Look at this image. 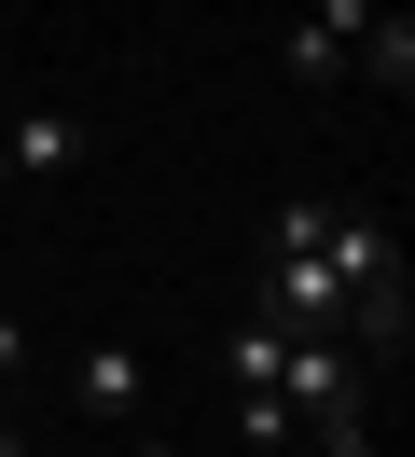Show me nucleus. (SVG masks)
<instances>
[{"label":"nucleus","instance_id":"nucleus-1","mask_svg":"<svg viewBox=\"0 0 415 457\" xmlns=\"http://www.w3.org/2000/svg\"><path fill=\"white\" fill-rule=\"evenodd\" d=\"M70 402L97 429H138L153 416V361H138V333H83V361H70Z\"/></svg>","mask_w":415,"mask_h":457},{"label":"nucleus","instance_id":"nucleus-2","mask_svg":"<svg viewBox=\"0 0 415 457\" xmlns=\"http://www.w3.org/2000/svg\"><path fill=\"white\" fill-rule=\"evenodd\" d=\"M360 29H374V0H304L291 42H277V56H291V84H346V70H360Z\"/></svg>","mask_w":415,"mask_h":457},{"label":"nucleus","instance_id":"nucleus-3","mask_svg":"<svg viewBox=\"0 0 415 457\" xmlns=\"http://www.w3.org/2000/svg\"><path fill=\"white\" fill-rule=\"evenodd\" d=\"M83 153H97L83 112H14V125H0V180H70Z\"/></svg>","mask_w":415,"mask_h":457},{"label":"nucleus","instance_id":"nucleus-4","mask_svg":"<svg viewBox=\"0 0 415 457\" xmlns=\"http://www.w3.org/2000/svg\"><path fill=\"white\" fill-rule=\"evenodd\" d=\"M360 84H387V97L415 84V14H402V0H374V29H360Z\"/></svg>","mask_w":415,"mask_h":457},{"label":"nucleus","instance_id":"nucleus-5","mask_svg":"<svg viewBox=\"0 0 415 457\" xmlns=\"http://www.w3.org/2000/svg\"><path fill=\"white\" fill-rule=\"evenodd\" d=\"M277 444H291V402H277V388H236V457H277Z\"/></svg>","mask_w":415,"mask_h":457},{"label":"nucleus","instance_id":"nucleus-6","mask_svg":"<svg viewBox=\"0 0 415 457\" xmlns=\"http://www.w3.org/2000/svg\"><path fill=\"white\" fill-rule=\"evenodd\" d=\"M14 374H28V319L0 305V388H14Z\"/></svg>","mask_w":415,"mask_h":457},{"label":"nucleus","instance_id":"nucleus-7","mask_svg":"<svg viewBox=\"0 0 415 457\" xmlns=\"http://www.w3.org/2000/svg\"><path fill=\"white\" fill-rule=\"evenodd\" d=\"M0 457H28V429H14V402H0Z\"/></svg>","mask_w":415,"mask_h":457},{"label":"nucleus","instance_id":"nucleus-8","mask_svg":"<svg viewBox=\"0 0 415 457\" xmlns=\"http://www.w3.org/2000/svg\"><path fill=\"white\" fill-rule=\"evenodd\" d=\"M0 14H14V0H0Z\"/></svg>","mask_w":415,"mask_h":457}]
</instances>
